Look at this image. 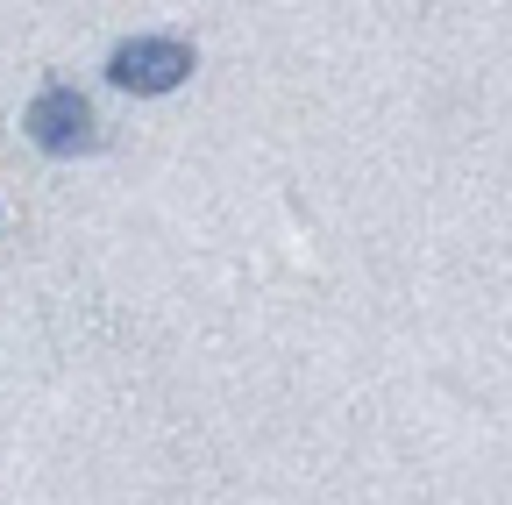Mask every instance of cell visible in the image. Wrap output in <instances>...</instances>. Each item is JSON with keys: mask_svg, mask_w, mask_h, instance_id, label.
<instances>
[{"mask_svg": "<svg viewBox=\"0 0 512 505\" xmlns=\"http://www.w3.org/2000/svg\"><path fill=\"white\" fill-rule=\"evenodd\" d=\"M107 79L121 93H171L192 79V43L185 36H121L107 50Z\"/></svg>", "mask_w": 512, "mask_h": 505, "instance_id": "1", "label": "cell"}, {"mask_svg": "<svg viewBox=\"0 0 512 505\" xmlns=\"http://www.w3.org/2000/svg\"><path fill=\"white\" fill-rule=\"evenodd\" d=\"M22 129H29V143H36L43 157H79V150L100 143L93 100H86L79 86H43V93L29 100V114H22Z\"/></svg>", "mask_w": 512, "mask_h": 505, "instance_id": "2", "label": "cell"}]
</instances>
